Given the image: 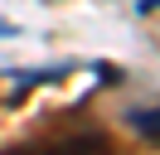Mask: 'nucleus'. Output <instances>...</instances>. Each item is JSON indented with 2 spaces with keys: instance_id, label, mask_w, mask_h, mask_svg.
I'll use <instances>...</instances> for the list:
<instances>
[{
  "instance_id": "nucleus-2",
  "label": "nucleus",
  "mask_w": 160,
  "mask_h": 155,
  "mask_svg": "<svg viewBox=\"0 0 160 155\" xmlns=\"http://www.w3.org/2000/svg\"><path fill=\"white\" fill-rule=\"evenodd\" d=\"M160 5V0H141V15H150V10H155Z\"/></svg>"
},
{
  "instance_id": "nucleus-1",
  "label": "nucleus",
  "mask_w": 160,
  "mask_h": 155,
  "mask_svg": "<svg viewBox=\"0 0 160 155\" xmlns=\"http://www.w3.org/2000/svg\"><path fill=\"white\" fill-rule=\"evenodd\" d=\"M126 121L136 126V131L146 136V141H160V112H150V107H136V112H131Z\"/></svg>"
}]
</instances>
